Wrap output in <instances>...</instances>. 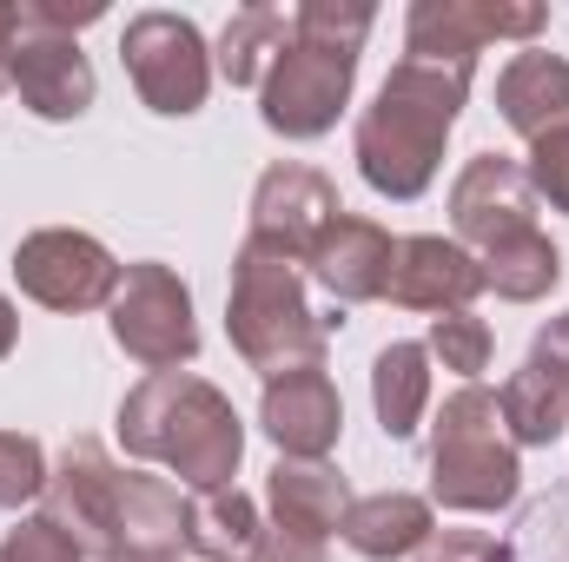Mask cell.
<instances>
[{
    "instance_id": "29",
    "label": "cell",
    "mask_w": 569,
    "mask_h": 562,
    "mask_svg": "<svg viewBox=\"0 0 569 562\" xmlns=\"http://www.w3.org/2000/svg\"><path fill=\"white\" fill-rule=\"evenodd\" d=\"M425 562H510V550L477 530H443L437 543H425Z\"/></svg>"
},
{
    "instance_id": "10",
    "label": "cell",
    "mask_w": 569,
    "mask_h": 562,
    "mask_svg": "<svg viewBox=\"0 0 569 562\" xmlns=\"http://www.w3.org/2000/svg\"><path fill=\"white\" fill-rule=\"evenodd\" d=\"M13 272H20V291L53 304V311H87L100 298L120 291V265L100 239L87 232H33L20 252H13Z\"/></svg>"
},
{
    "instance_id": "11",
    "label": "cell",
    "mask_w": 569,
    "mask_h": 562,
    "mask_svg": "<svg viewBox=\"0 0 569 562\" xmlns=\"http://www.w3.org/2000/svg\"><path fill=\"white\" fill-rule=\"evenodd\" d=\"M120 483H127V470H113V463H107V450H100V443H87V436L67 450L60 476H47L53 523H60L80 550H93L100 562L120 556Z\"/></svg>"
},
{
    "instance_id": "32",
    "label": "cell",
    "mask_w": 569,
    "mask_h": 562,
    "mask_svg": "<svg viewBox=\"0 0 569 562\" xmlns=\"http://www.w3.org/2000/svg\"><path fill=\"white\" fill-rule=\"evenodd\" d=\"M13 331H20V324H13V304H7V298H0V358H7V351H13Z\"/></svg>"
},
{
    "instance_id": "3",
    "label": "cell",
    "mask_w": 569,
    "mask_h": 562,
    "mask_svg": "<svg viewBox=\"0 0 569 562\" xmlns=\"http://www.w3.org/2000/svg\"><path fill=\"white\" fill-rule=\"evenodd\" d=\"M371 33V7H338V0H305L291 13V40L266 73V127L284 140H318L331 133L338 107L351 100L358 47Z\"/></svg>"
},
{
    "instance_id": "21",
    "label": "cell",
    "mask_w": 569,
    "mask_h": 562,
    "mask_svg": "<svg viewBox=\"0 0 569 562\" xmlns=\"http://www.w3.org/2000/svg\"><path fill=\"white\" fill-rule=\"evenodd\" d=\"M497 411H503V430H510L517 443H550V436L569 423V378L543 371V364L530 358V364L503 384Z\"/></svg>"
},
{
    "instance_id": "22",
    "label": "cell",
    "mask_w": 569,
    "mask_h": 562,
    "mask_svg": "<svg viewBox=\"0 0 569 562\" xmlns=\"http://www.w3.org/2000/svg\"><path fill=\"white\" fill-rule=\"evenodd\" d=\"M430 351L425 344H391L378 351V371H371V398H378V423L385 436H411L418 418H425V398H430Z\"/></svg>"
},
{
    "instance_id": "14",
    "label": "cell",
    "mask_w": 569,
    "mask_h": 562,
    "mask_svg": "<svg viewBox=\"0 0 569 562\" xmlns=\"http://www.w3.org/2000/svg\"><path fill=\"white\" fill-rule=\"evenodd\" d=\"M450 219L483 252L537 232L530 225V179H523V165H510V159H470L463 179L450 185Z\"/></svg>"
},
{
    "instance_id": "33",
    "label": "cell",
    "mask_w": 569,
    "mask_h": 562,
    "mask_svg": "<svg viewBox=\"0 0 569 562\" xmlns=\"http://www.w3.org/2000/svg\"><path fill=\"white\" fill-rule=\"evenodd\" d=\"M0 87H7V67H0Z\"/></svg>"
},
{
    "instance_id": "20",
    "label": "cell",
    "mask_w": 569,
    "mask_h": 562,
    "mask_svg": "<svg viewBox=\"0 0 569 562\" xmlns=\"http://www.w3.org/2000/svg\"><path fill=\"white\" fill-rule=\"evenodd\" d=\"M186 543L206 562H259L266 556V530H259V510L246 490H206L186 516Z\"/></svg>"
},
{
    "instance_id": "7",
    "label": "cell",
    "mask_w": 569,
    "mask_h": 562,
    "mask_svg": "<svg viewBox=\"0 0 569 562\" xmlns=\"http://www.w3.org/2000/svg\"><path fill=\"white\" fill-rule=\"evenodd\" d=\"M113 338L140 358L146 371H179L199 351L192 298L166 265H127L113 291Z\"/></svg>"
},
{
    "instance_id": "16",
    "label": "cell",
    "mask_w": 569,
    "mask_h": 562,
    "mask_svg": "<svg viewBox=\"0 0 569 562\" xmlns=\"http://www.w3.org/2000/svg\"><path fill=\"white\" fill-rule=\"evenodd\" d=\"M477 291H483V272H477V259H470L463 245H443V239H398L385 298H398V304H411V311H463Z\"/></svg>"
},
{
    "instance_id": "25",
    "label": "cell",
    "mask_w": 569,
    "mask_h": 562,
    "mask_svg": "<svg viewBox=\"0 0 569 562\" xmlns=\"http://www.w3.org/2000/svg\"><path fill=\"white\" fill-rule=\"evenodd\" d=\"M430 351L443 358V371L477 378V371L490 364V331H483V318H470V311H443V318L430 324Z\"/></svg>"
},
{
    "instance_id": "15",
    "label": "cell",
    "mask_w": 569,
    "mask_h": 562,
    "mask_svg": "<svg viewBox=\"0 0 569 562\" xmlns=\"http://www.w3.org/2000/svg\"><path fill=\"white\" fill-rule=\"evenodd\" d=\"M391 252H398V245H391L385 225L338 212V219L325 225V239L311 245V272H318V284H325L338 304H358V298H385V284H391Z\"/></svg>"
},
{
    "instance_id": "5",
    "label": "cell",
    "mask_w": 569,
    "mask_h": 562,
    "mask_svg": "<svg viewBox=\"0 0 569 562\" xmlns=\"http://www.w3.org/2000/svg\"><path fill=\"white\" fill-rule=\"evenodd\" d=\"M430 490L443 510H503L517 496V443L503 436V411L483 384H463L443 418H437V443H430Z\"/></svg>"
},
{
    "instance_id": "26",
    "label": "cell",
    "mask_w": 569,
    "mask_h": 562,
    "mask_svg": "<svg viewBox=\"0 0 569 562\" xmlns=\"http://www.w3.org/2000/svg\"><path fill=\"white\" fill-rule=\"evenodd\" d=\"M40 490H47L40 443H33V436L0 430V510H13V503H27V496H40Z\"/></svg>"
},
{
    "instance_id": "19",
    "label": "cell",
    "mask_w": 569,
    "mask_h": 562,
    "mask_svg": "<svg viewBox=\"0 0 569 562\" xmlns=\"http://www.w3.org/2000/svg\"><path fill=\"white\" fill-rule=\"evenodd\" d=\"M345 543H351L358 556H371V562L411 556V550L430 543V503L425 496H398V490L365 496V503L345 510Z\"/></svg>"
},
{
    "instance_id": "24",
    "label": "cell",
    "mask_w": 569,
    "mask_h": 562,
    "mask_svg": "<svg viewBox=\"0 0 569 562\" xmlns=\"http://www.w3.org/2000/svg\"><path fill=\"white\" fill-rule=\"evenodd\" d=\"M477 272H483V284H497V298L530 304V298H543L550 284L563 279V259H557V245H550L543 232H523V239H510V245L483 252V259H477Z\"/></svg>"
},
{
    "instance_id": "12",
    "label": "cell",
    "mask_w": 569,
    "mask_h": 562,
    "mask_svg": "<svg viewBox=\"0 0 569 562\" xmlns=\"http://www.w3.org/2000/svg\"><path fill=\"white\" fill-rule=\"evenodd\" d=\"M338 192L325 172L311 165H272L252 192V239L272 245V252H291V259H311V245L325 239V225L338 219Z\"/></svg>"
},
{
    "instance_id": "27",
    "label": "cell",
    "mask_w": 569,
    "mask_h": 562,
    "mask_svg": "<svg viewBox=\"0 0 569 562\" xmlns=\"http://www.w3.org/2000/svg\"><path fill=\"white\" fill-rule=\"evenodd\" d=\"M0 562H80V543H73L53 516H33V523H20V530L0 543Z\"/></svg>"
},
{
    "instance_id": "1",
    "label": "cell",
    "mask_w": 569,
    "mask_h": 562,
    "mask_svg": "<svg viewBox=\"0 0 569 562\" xmlns=\"http://www.w3.org/2000/svg\"><path fill=\"white\" fill-rule=\"evenodd\" d=\"M470 93V67L443 60H398V73L378 87V107L358 120V165L378 192L418 199L437 172L443 133Z\"/></svg>"
},
{
    "instance_id": "2",
    "label": "cell",
    "mask_w": 569,
    "mask_h": 562,
    "mask_svg": "<svg viewBox=\"0 0 569 562\" xmlns=\"http://www.w3.org/2000/svg\"><path fill=\"white\" fill-rule=\"evenodd\" d=\"M120 443L133 456H152L166 470H179L199 490H226L246 450V430L232 418V404L186 371H152L140 391L120 404Z\"/></svg>"
},
{
    "instance_id": "30",
    "label": "cell",
    "mask_w": 569,
    "mask_h": 562,
    "mask_svg": "<svg viewBox=\"0 0 569 562\" xmlns=\"http://www.w3.org/2000/svg\"><path fill=\"white\" fill-rule=\"evenodd\" d=\"M537 364H543V371H557V378H569V311L543 331V338H537Z\"/></svg>"
},
{
    "instance_id": "6",
    "label": "cell",
    "mask_w": 569,
    "mask_h": 562,
    "mask_svg": "<svg viewBox=\"0 0 569 562\" xmlns=\"http://www.w3.org/2000/svg\"><path fill=\"white\" fill-rule=\"evenodd\" d=\"M120 53H127V73H133V87L152 113H199V100L212 87V60H206V40L192 20L140 13L127 27Z\"/></svg>"
},
{
    "instance_id": "4",
    "label": "cell",
    "mask_w": 569,
    "mask_h": 562,
    "mask_svg": "<svg viewBox=\"0 0 569 562\" xmlns=\"http://www.w3.org/2000/svg\"><path fill=\"white\" fill-rule=\"evenodd\" d=\"M226 324H232L239 358L266 378L318 371V358H325V318L305 311L298 259L259 245V239H246V252L232 265V318Z\"/></svg>"
},
{
    "instance_id": "28",
    "label": "cell",
    "mask_w": 569,
    "mask_h": 562,
    "mask_svg": "<svg viewBox=\"0 0 569 562\" xmlns=\"http://www.w3.org/2000/svg\"><path fill=\"white\" fill-rule=\"evenodd\" d=\"M523 179H530L557 212H569V127H557V133H543V140H537L530 165H523Z\"/></svg>"
},
{
    "instance_id": "13",
    "label": "cell",
    "mask_w": 569,
    "mask_h": 562,
    "mask_svg": "<svg viewBox=\"0 0 569 562\" xmlns=\"http://www.w3.org/2000/svg\"><path fill=\"white\" fill-rule=\"evenodd\" d=\"M27 13V7H20ZM7 80L20 87V100L40 113V120H73L93 107V67L80 53L73 33H47V27H27L7 53Z\"/></svg>"
},
{
    "instance_id": "8",
    "label": "cell",
    "mask_w": 569,
    "mask_h": 562,
    "mask_svg": "<svg viewBox=\"0 0 569 562\" xmlns=\"http://www.w3.org/2000/svg\"><path fill=\"white\" fill-rule=\"evenodd\" d=\"M272 536H266V556L259 562H325V536L345 523L351 510V490L331 463H298L284 456L272 470Z\"/></svg>"
},
{
    "instance_id": "17",
    "label": "cell",
    "mask_w": 569,
    "mask_h": 562,
    "mask_svg": "<svg viewBox=\"0 0 569 562\" xmlns=\"http://www.w3.org/2000/svg\"><path fill=\"white\" fill-rule=\"evenodd\" d=\"M338 423H345V404H338L325 371H291V378L266 384V430H272V443L284 456L318 463L338 443Z\"/></svg>"
},
{
    "instance_id": "31",
    "label": "cell",
    "mask_w": 569,
    "mask_h": 562,
    "mask_svg": "<svg viewBox=\"0 0 569 562\" xmlns=\"http://www.w3.org/2000/svg\"><path fill=\"white\" fill-rule=\"evenodd\" d=\"M20 33H27V13L20 7H0V67H7V53H13Z\"/></svg>"
},
{
    "instance_id": "18",
    "label": "cell",
    "mask_w": 569,
    "mask_h": 562,
    "mask_svg": "<svg viewBox=\"0 0 569 562\" xmlns=\"http://www.w3.org/2000/svg\"><path fill=\"white\" fill-rule=\"evenodd\" d=\"M497 107H503V120L530 145L543 133H557V127H569V60H557V53H517L503 67V80H497Z\"/></svg>"
},
{
    "instance_id": "23",
    "label": "cell",
    "mask_w": 569,
    "mask_h": 562,
    "mask_svg": "<svg viewBox=\"0 0 569 562\" xmlns=\"http://www.w3.org/2000/svg\"><path fill=\"white\" fill-rule=\"evenodd\" d=\"M284 40H291V20H284L279 7H246V13H232V27H226V40H219V73H226L232 87H266V73H272V60L284 53Z\"/></svg>"
},
{
    "instance_id": "9",
    "label": "cell",
    "mask_w": 569,
    "mask_h": 562,
    "mask_svg": "<svg viewBox=\"0 0 569 562\" xmlns=\"http://www.w3.org/2000/svg\"><path fill=\"white\" fill-rule=\"evenodd\" d=\"M543 7H490V0H418L405 27V60H443V67H477L483 40H530L543 33Z\"/></svg>"
}]
</instances>
